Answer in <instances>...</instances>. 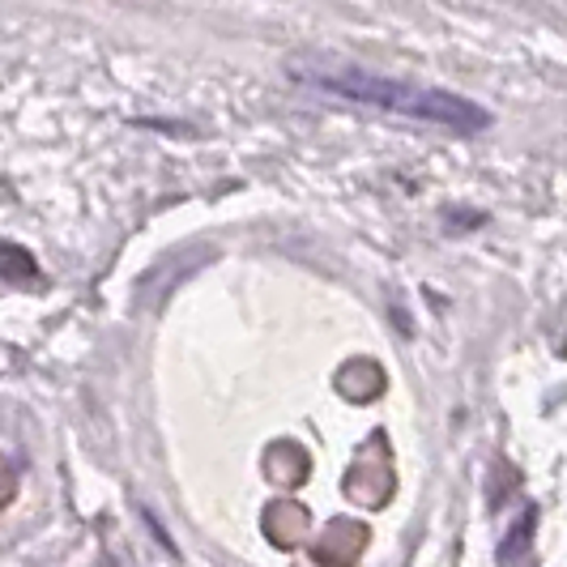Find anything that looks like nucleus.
Returning a JSON list of instances; mask_svg holds the SVG:
<instances>
[{
	"label": "nucleus",
	"mask_w": 567,
	"mask_h": 567,
	"mask_svg": "<svg viewBox=\"0 0 567 567\" xmlns=\"http://www.w3.org/2000/svg\"><path fill=\"white\" fill-rule=\"evenodd\" d=\"M299 82L329 90L350 103H368L380 112L405 115V120H423L435 128H453V133H483L491 128V115L461 99L453 90H435V85L393 82V78H375V73H359V69H329V73H299Z\"/></svg>",
	"instance_id": "nucleus-1"
}]
</instances>
